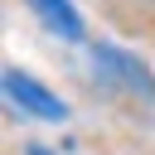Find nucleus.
<instances>
[{
    "label": "nucleus",
    "instance_id": "20e7f679",
    "mask_svg": "<svg viewBox=\"0 0 155 155\" xmlns=\"http://www.w3.org/2000/svg\"><path fill=\"white\" fill-rule=\"evenodd\" d=\"M29 155H53V150L48 145H29Z\"/></svg>",
    "mask_w": 155,
    "mask_h": 155
},
{
    "label": "nucleus",
    "instance_id": "f257e3e1",
    "mask_svg": "<svg viewBox=\"0 0 155 155\" xmlns=\"http://www.w3.org/2000/svg\"><path fill=\"white\" fill-rule=\"evenodd\" d=\"M0 87H5V102L10 107H19V116H34V121H68V102L53 92V87H44L39 78H29V73H19V68H5V78H0Z\"/></svg>",
    "mask_w": 155,
    "mask_h": 155
},
{
    "label": "nucleus",
    "instance_id": "f03ea898",
    "mask_svg": "<svg viewBox=\"0 0 155 155\" xmlns=\"http://www.w3.org/2000/svg\"><path fill=\"white\" fill-rule=\"evenodd\" d=\"M92 73L107 78L111 87H126V92L155 102V73H150L131 48H121V44H97V48H92Z\"/></svg>",
    "mask_w": 155,
    "mask_h": 155
},
{
    "label": "nucleus",
    "instance_id": "7ed1b4c3",
    "mask_svg": "<svg viewBox=\"0 0 155 155\" xmlns=\"http://www.w3.org/2000/svg\"><path fill=\"white\" fill-rule=\"evenodd\" d=\"M24 10H29L53 39H63V44H82V39H87V24H82V15H78L73 0H24Z\"/></svg>",
    "mask_w": 155,
    "mask_h": 155
}]
</instances>
